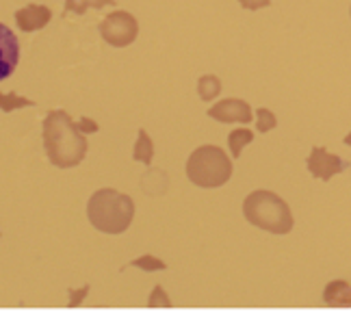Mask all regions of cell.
<instances>
[{"label":"cell","instance_id":"obj_1","mask_svg":"<svg viewBox=\"0 0 351 312\" xmlns=\"http://www.w3.org/2000/svg\"><path fill=\"white\" fill-rule=\"evenodd\" d=\"M44 147L55 167H76L87 154L85 132L65 111H50L44 119Z\"/></svg>","mask_w":351,"mask_h":312},{"label":"cell","instance_id":"obj_2","mask_svg":"<svg viewBox=\"0 0 351 312\" xmlns=\"http://www.w3.org/2000/svg\"><path fill=\"white\" fill-rule=\"evenodd\" d=\"M87 215L91 226L100 232L121 235L132 224L134 204L126 193H119L115 189H100L91 195Z\"/></svg>","mask_w":351,"mask_h":312},{"label":"cell","instance_id":"obj_3","mask_svg":"<svg viewBox=\"0 0 351 312\" xmlns=\"http://www.w3.org/2000/svg\"><path fill=\"white\" fill-rule=\"evenodd\" d=\"M243 215L252 226L267 230L271 235H289L293 230V215L289 204L274 191H265V189L245 197Z\"/></svg>","mask_w":351,"mask_h":312},{"label":"cell","instance_id":"obj_4","mask_svg":"<svg viewBox=\"0 0 351 312\" xmlns=\"http://www.w3.org/2000/svg\"><path fill=\"white\" fill-rule=\"evenodd\" d=\"M186 176L202 189H217L232 176V163L217 145H202L186 160Z\"/></svg>","mask_w":351,"mask_h":312},{"label":"cell","instance_id":"obj_5","mask_svg":"<svg viewBox=\"0 0 351 312\" xmlns=\"http://www.w3.org/2000/svg\"><path fill=\"white\" fill-rule=\"evenodd\" d=\"M98 31L106 44H111L115 48H126L137 39L139 24L128 11H115L100 22Z\"/></svg>","mask_w":351,"mask_h":312},{"label":"cell","instance_id":"obj_6","mask_svg":"<svg viewBox=\"0 0 351 312\" xmlns=\"http://www.w3.org/2000/svg\"><path fill=\"white\" fill-rule=\"evenodd\" d=\"M306 163H308V171L323 182H328L336 173H341L343 169L349 167L345 160H341V156L330 154L326 147H313V152H310Z\"/></svg>","mask_w":351,"mask_h":312},{"label":"cell","instance_id":"obj_7","mask_svg":"<svg viewBox=\"0 0 351 312\" xmlns=\"http://www.w3.org/2000/svg\"><path fill=\"white\" fill-rule=\"evenodd\" d=\"M208 117L223 121V124H234V121L247 124V121H252V106L245 100L228 98V100H221L219 104L210 106L208 108Z\"/></svg>","mask_w":351,"mask_h":312},{"label":"cell","instance_id":"obj_8","mask_svg":"<svg viewBox=\"0 0 351 312\" xmlns=\"http://www.w3.org/2000/svg\"><path fill=\"white\" fill-rule=\"evenodd\" d=\"M20 61V42L9 26L0 24V80L13 74Z\"/></svg>","mask_w":351,"mask_h":312},{"label":"cell","instance_id":"obj_9","mask_svg":"<svg viewBox=\"0 0 351 312\" xmlns=\"http://www.w3.org/2000/svg\"><path fill=\"white\" fill-rule=\"evenodd\" d=\"M50 18H52V11L44 5H26L24 9L16 11V24L24 33H33V31L44 29V26L50 22Z\"/></svg>","mask_w":351,"mask_h":312},{"label":"cell","instance_id":"obj_10","mask_svg":"<svg viewBox=\"0 0 351 312\" xmlns=\"http://www.w3.org/2000/svg\"><path fill=\"white\" fill-rule=\"evenodd\" d=\"M323 300L328 306H351V287L345 280H334L326 287Z\"/></svg>","mask_w":351,"mask_h":312},{"label":"cell","instance_id":"obj_11","mask_svg":"<svg viewBox=\"0 0 351 312\" xmlns=\"http://www.w3.org/2000/svg\"><path fill=\"white\" fill-rule=\"evenodd\" d=\"M141 189L147 195H163L167 191V173L163 169H147L141 178Z\"/></svg>","mask_w":351,"mask_h":312},{"label":"cell","instance_id":"obj_12","mask_svg":"<svg viewBox=\"0 0 351 312\" xmlns=\"http://www.w3.org/2000/svg\"><path fill=\"white\" fill-rule=\"evenodd\" d=\"M115 5V0H65V9H63V18L67 13H76V16H83L87 9H102Z\"/></svg>","mask_w":351,"mask_h":312},{"label":"cell","instance_id":"obj_13","mask_svg":"<svg viewBox=\"0 0 351 312\" xmlns=\"http://www.w3.org/2000/svg\"><path fill=\"white\" fill-rule=\"evenodd\" d=\"M152 156H154L152 139L147 137V132L141 128V130H139V139H137V143H134V147H132V158H134V160H141V163H145L147 167H150Z\"/></svg>","mask_w":351,"mask_h":312},{"label":"cell","instance_id":"obj_14","mask_svg":"<svg viewBox=\"0 0 351 312\" xmlns=\"http://www.w3.org/2000/svg\"><path fill=\"white\" fill-rule=\"evenodd\" d=\"M219 91H221V80L217 76H213V74H206V76H202L197 80V93H199V98L204 100V102H210L219 96Z\"/></svg>","mask_w":351,"mask_h":312},{"label":"cell","instance_id":"obj_15","mask_svg":"<svg viewBox=\"0 0 351 312\" xmlns=\"http://www.w3.org/2000/svg\"><path fill=\"white\" fill-rule=\"evenodd\" d=\"M252 141H254V132L247 130V128H239V130L230 132V137H228V143H230V152H232V156L239 158L241 152H243V147L250 145Z\"/></svg>","mask_w":351,"mask_h":312},{"label":"cell","instance_id":"obj_16","mask_svg":"<svg viewBox=\"0 0 351 312\" xmlns=\"http://www.w3.org/2000/svg\"><path fill=\"white\" fill-rule=\"evenodd\" d=\"M24 106H35V102L20 98L18 93H3L0 91V108H3L5 113H11V111H16V108H24Z\"/></svg>","mask_w":351,"mask_h":312},{"label":"cell","instance_id":"obj_17","mask_svg":"<svg viewBox=\"0 0 351 312\" xmlns=\"http://www.w3.org/2000/svg\"><path fill=\"white\" fill-rule=\"evenodd\" d=\"M256 117H258V121H256V128H258V132H269V130H274L278 126L276 115L265 106H261L258 111H256Z\"/></svg>","mask_w":351,"mask_h":312},{"label":"cell","instance_id":"obj_18","mask_svg":"<svg viewBox=\"0 0 351 312\" xmlns=\"http://www.w3.org/2000/svg\"><path fill=\"white\" fill-rule=\"evenodd\" d=\"M130 265L139 267L143 271H160V269H165V263H160L158 259H154V256H141V259L132 261Z\"/></svg>","mask_w":351,"mask_h":312},{"label":"cell","instance_id":"obj_19","mask_svg":"<svg viewBox=\"0 0 351 312\" xmlns=\"http://www.w3.org/2000/svg\"><path fill=\"white\" fill-rule=\"evenodd\" d=\"M239 3H241L243 9H247V11H258L263 7L271 5V0H239Z\"/></svg>","mask_w":351,"mask_h":312},{"label":"cell","instance_id":"obj_20","mask_svg":"<svg viewBox=\"0 0 351 312\" xmlns=\"http://www.w3.org/2000/svg\"><path fill=\"white\" fill-rule=\"evenodd\" d=\"M150 306H169V300L165 297V293H163V289L160 287H154V297H150V302H147Z\"/></svg>","mask_w":351,"mask_h":312},{"label":"cell","instance_id":"obj_21","mask_svg":"<svg viewBox=\"0 0 351 312\" xmlns=\"http://www.w3.org/2000/svg\"><path fill=\"white\" fill-rule=\"evenodd\" d=\"M78 128L83 130L85 134H89V132H98V124L93 119H89V117H83L78 121Z\"/></svg>","mask_w":351,"mask_h":312},{"label":"cell","instance_id":"obj_22","mask_svg":"<svg viewBox=\"0 0 351 312\" xmlns=\"http://www.w3.org/2000/svg\"><path fill=\"white\" fill-rule=\"evenodd\" d=\"M87 291H89V287H83V289H80L78 293L70 289V295H74V297H72V302H70V306H78V302L83 300V295H85Z\"/></svg>","mask_w":351,"mask_h":312},{"label":"cell","instance_id":"obj_23","mask_svg":"<svg viewBox=\"0 0 351 312\" xmlns=\"http://www.w3.org/2000/svg\"><path fill=\"white\" fill-rule=\"evenodd\" d=\"M343 141H345V145H351V132H349V134H347V137H345V139H343Z\"/></svg>","mask_w":351,"mask_h":312}]
</instances>
